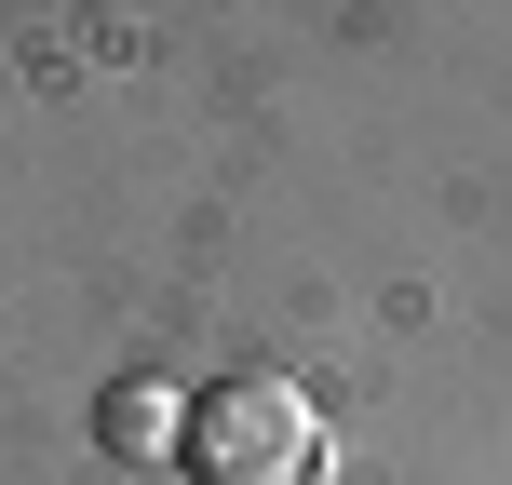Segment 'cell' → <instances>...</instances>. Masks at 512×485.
Segmentation results:
<instances>
[{
    "label": "cell",
    "instance_id": "obj_2",
    "mask_svg": "<svg viewBox=\"0 0 512 485\" xmlns=\"http://www.w3.org/2000/svg\"><path fill=\"white\" fill-rule=\"evenodd\" d=\"M95 432L122 445V459H149V445H176V405H162L149 378H122V391H108V405H95Z\"/></svg>",
    "mask_w": 512,
    "mask_h": 485
},
{
    "label": "cell",
    "instance_id": "obj_1",
    "mask_svg": "<svg viewBox=\"0 0 512 485\" xmlns=\"http://www.w3.org/2000/svg\"><path fill=\"white\" fill-rule=\"evenodd\" d=\"M189 472H216V485H297L310 472V405L283 378L203 391V405H189Z\"/></svg>",
    "mask_w": 512,
    "mask_h": 485
}]
</instances>
